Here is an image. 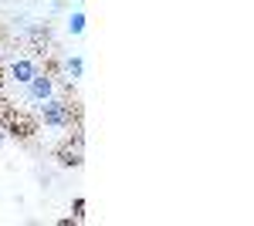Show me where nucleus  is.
<instances>
[{"label": "nucleus", "mask_w": 254, "mask_h": 226, "mask_svg": "<svg viewBox=\"0 0 254 226\" xmlns=\"http://www.w3.org/2000/svg\"><path fill=\"white\" fill-rule=\"evenodd\" d=\"M38 71H41V64L34 57H14V61H10V78H14L17 85H27Z\"/></svg>", "instance_id": "nucleus-3"}, {"label": "nucleus", "mask_w": 254, "mask_h": 226, "mask_svg": "<svg viewBox=\"0 0 254 226\" xmlns=\"http://www.w3.org/2000/svg\"><path fill=\"white\" fill-rule=\"evenodd\" d=\"M81 155H85V135L75 132L71 142L58 152V159H61V166H81Z\"/></svg>", "instance_id": "nucleus-4"}, {"label": "nucleus", "mask_w": 254, "mask_h": 226, "mask_svg": "<svg viewBox=\"0 0 254 226\" xmlns=\"http://www.w3.org/2000/svg\"><path fill=\"white\" fill-rule=\"evenodd\" d=\"M71 209H75V220H81V216H85V199H75Z\"/></svg>", "instance_id": "nucleus-7"}, {"label": "nucleus", "mask_w": 254, "mask_h": 226, "mask_svg": "<svg viewBox=\"0 0 254 226\" xmlns=\"http://www.w3.org/2000/svg\"><path fill=\"white\" fill-rule=\"evenodd\" d=\"M41 122H44L48 129H71V122H75L71 101H64L58 94L44 98V101H41Z\"/></svg>", "instance_id": "nucleus-1"}, {"label": "nucleus", "mask_w": 254, "mask_h": 226, "mask_svg": "<svg viewBox=\"0 0 254 226\" xmlns=\"http://www.w3.org/2000/svg\"><path fill=\"white\" fill-rule=\"evenodd\" d=\"M24 88H27V98H31V101H44V98L55 94V78L48 75V71H38Z\"/></svg>", "instance_id": "nucleus-2"}, {"label": "nucleus", "mask_w": 254, "mask_h": 226, "mask_svg": "<svg viewBox=\"0 0 254 226\" xmlns=\"http://www.w3.org/2000/svg\"><path fill=\"white\" fill-rule=\"evenodd\" d=\"M81 31H85V14H81V10H75V14L68 17V34H75V38H78Z\"/></svg>", "instance_id": "nucleus-6"}, {"label": "nucleus", "mask_w": 254, "mask_h": 226, "mask_svg": "<svg viewBox=\"0 0 254 226\" xmlns=\"http://www.w3.org/2000/svg\"><path fill=\"white\" fill-rule=\"evenodd\" d=\"M64 71H68L71 81H78V78L85 75V61H81V57H68V61H64Z\"/></svg>", "instance_id": "nucleus-5"}]
</instances>
